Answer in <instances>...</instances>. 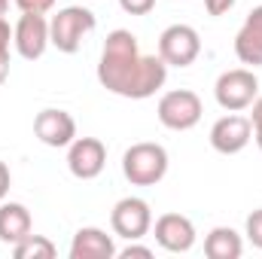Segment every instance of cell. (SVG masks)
<instances>
[{
	"instance_id": "obj_1",
	"label": "cell",
	"mask_w": 262,
	"mask_h": 259,
	"mask_svg": "<svg viewBox=\"0 0 262 259\" xmlns=\"http://www.w3.org/2000/svg\"><path fill=\"white\" fill-rule=\"evenodd\" d=\"M168 79V64L162 61V55H143L137 46V37L116 28L107 34L104 49H101V61H98V82L131 101H143L152 98Z\"/></svg>"
},
{
	"instance_id": "obj_2",
	"label": "cell",
	"mask_w": 262,
	"mask_h": 259,
	"mask_svg": "<svg viewBox=\"0 0 262 259\" xmlns=\"http://www.w3.org/2000/svg\"><path fill=\"white\" fill-rule=\"evenodd\" d=\"M122 174L131 186H156L168 174V149L162 143L143 140L125 149L122 156Z\"/></svg>"
},
{
	"instance_id": "obj_3",
	"label": "cell",
	"mask_w": 262,
	"mask_h": 259,
	"mask_svg": "<svg viewBox=\"0 0 262 259\" xmlns=\"http://www.w3.org/2000/svg\"><path fill=\"white\" fill-rule=\"evenodd\" d=\"M95 25H98V18H95V12L92 9H85V6H64V9H58V15H52V21H49V43L58 49V52H64V55H73V52H79V46H82V40L95 31Z\"/></svg>"
},
{
	"instance_id": "obj_4",
	"label": "cell",
	"mask_w": 262,
	"mask_h": 259,
	"mask_svg": "<svg viewBox=\"0 0 262 259\" xmlns=\"http://www.w3.org/2000/svg\"><path fill=\"white\" fill-rule=\"evenodd\" d=\"M259 95V79L250 67H235V70H226L220 73L216 85H213V98L223 110L229 113H241L247 110Z\"/></svg>"
},
{
	"instance_id": "obj_5",
	"label": "cell",
	"mask_w": 262,
	"mask_h": 259,
	"mask_svg": "<svg viewBox=\"0 0 262 259\" xmlns=\"http://www.w3.org/2000/svg\"><path fill=\"white\" fill-rule=\"evenodd\" d=\"M156 113H159V122H162L165 128L189 131L201 122L204 107H201V98H198L195 92H189V89H174V92H165V95H162Z\"/></svg>"
},
{
	"instance_id": "obj_6",
	"label": "cell",
	"mask_w": 262,
	"mask_h": 259,
	"mask_svg": "<svg viewBox=\"0 0 262 259\" xmlns=\"http://www.w3.org/2000/svg\"><path fill=\"white\" fill-rule=\"evenodd\" d=\"M159 55L168 67H189L201 55V37L192 25H171L159 37Z\"/></svg>"
},
{
	"instance_id": "obj_7",
	"label": "cell",
	"mask_w": 262,
	"mask_h": 259,
	"mask_svg": "<svg viewBox=\"0 0 262 259\" xmlns=\"http://www.w3.org/2000/svg\"><path fill=\"white\" fill-rule=\"evenodd\" d=\"M110 226L119 238L125 241H140L149 229H152V210L143 198L128 195L122 201H116L113 213H110Z\"/></svg>"
},
{
	"instance_id": "obj_8",
	"label": "cell",
	"mask_w": 262,
	"mask_h": 259,
	"mask_svg": "<svg viewBox=\"0 0 262 259\" xmlns=\"http://www.w3.org/2000/svg\"><path fill=\"white\" fill-rule=\"evenodd\" d=\"M12 46L25 61L43 58V52L52 46L49 43V21L37 12H21V18L12 28Z\"/></svg>"
},
{
	"instance_id": "obj_9",
	"label": "cell",
	"mask_w": 262,
	"mask_h": 259,
	"mask_svg": "<svg viewBox=\"0 0 262 259\" xmlns=\"http://www.w3.org/2000/svg\"><path fill=\"white\" fill-rule=\"evenodd\" d=\"M107 165V146L98 137H76L67 146V168L76 180H95Z\"/></svg>"
},
{
	"instance_id": "obj_10",
	"label": "cell",
	"mask_w": 262,
	"mask_h": 259,
	"mask_svg": "<svg viewBox=\"0 0 262 259\" xmlns=\"http://www.w3.org/2000/svg\"><path fill=\"white\" fill-rule=\"evenodd\" d=\"M250 137H253L250 119L241 116V113H229V116H223V119L213 122V128H210V146L216 153H223V156H235V153H241L250 143Z\"/></svg>"
},
{
	"instance_id": "obj_11",
	"label": "cell",
	"mask_w": 262,
	"mask_h": 259,
	"mask_svg": "<svg viewBox=\"0 0 262 259\" xmlns=\"http://www.w3.org/2000/svg\"><path fill=\"white\" fill-rule=\"evenodd\" d=\"M156 244L168 253H186L195 247V226L183 213H162L156 220Z\"/></svg>"
},
{
	"instance_id": "obj_12",
	"label": "cell",
	"mask_w": 262,
	"mask_h": 259,
	"mask_svg": "<svg viewBox=\"0 0 262 259\" xmlns=\"http://www.w3.org/2000/svg\"><path fill=\"white\" fill-rule=\"evenodd\" d=\"M34 134H37L46 146L61 149V146H70V143L76 140V119H73L67 110H55V107L40 110L37 119H34Z\"/></svg>"
},
{
	"instance_id": "obj_13",
	"label": "cell",
	"mask_w": 262,
	"mask_h": 259,
	"mask_svg": "<svg viewBox=\"0 0 262 259\" xmlns=\"http://www.w3.org/2000/svg\"><path fill=\"white\" fill-rule=\"evenodd\" d=\"M235 55L241 64L262 67V6L250 9V15L244 18L238 37H235Z\"/></svg>"
},
{
	"instance_id": "obj_14",
	"label": "cell",
	"mask_w": 262,
	"mask_h": 259,
	"mask_svg": "<svg viewBox=\"0 0 262 259\" xmlns=\"http://www.w3.org/2000/svg\"><path fill=\"white\" fill-rule=\"evenodd\" d=\"M113 256H116V244L104 229L82 226L70 241V259H113Z\"/></svg>"
},
{
	"instance_id": "obj_15",
	"label": "cell",
	"mask_w": 262,
	"mask_h": 259,
	"mask_svg": "<svg viewBox=\"0 0 262 259\" xmlns=\"http://www.w3.org/2000/svg\"><path fill=\"white\" fill-rule=\"evenodd\" d=\"M31 210L18 201H0V241L3 244H18L21 238L31 235Z\"/></svg>"
},
{
	"instance_id": "obj_16",
	"label": "cell",
	"mask_w": 262,
	"mask_h": 259,
	"mask_svg": "<svg viewBox=\"0 0 262 259\" xmlns=\"http://www.w3.org/2000/svg\"><path fill=\"white\" fill-rule=\"evenodd\" d=\"M241 253H244V241L229 226H216L204 238V256L207 259H238Z\"/></svg>"
},
{
	"instance_id": "obj_17",
	"label": "cell",
	"mask_w": 262,
	"mask_h": 259,
	"mask_svg": "<svg viewBox=\"0 0 262 259\" xmlns=\"http://www.w3.org/2000/svg\"><path fill=\"white\" fill-rule=\"evenodd\" d=\"M55 253L58 250L46 235H28L18 244H12V256L15 259H52Z\"/></svg>"
},
{
	"instance_id": "obj_18",
	"label": "cell",
	"mask_w": 262,
	"mask_h": 259,
	"mask_svg": "<svg viewBox=\"0 0 262 259\" xmlns=\"http://www.w3.org/2000/svg\"><path fill=\"white\" fill-rule=\"evenodd\" d=\"M247 241L262 250V207L247 217Z\"/></svg>"
},
{
	"instance_id": "obj_19",
	"label": "cell",
	"mask_w": 262,
	"mask_h": 259,
	"mask_svg": "<svg viewBox=\"0 0 262 259\" xmlns=\"http://www.w3.org/2000/svg\"><path fill=\"white\" fill-rule=\"evenodd\" d=\"M119 6L128 12V15H146L156 9V0H119Z\"/></svg>"
},
{
	"instance_id": "obj_20",
	"label": "cell",
	"mask_w": 262,
	"mask_h": 259,
	"mask_svg": "<svg viewBox=\"0 0 262 259\" xmlns=\"http://www.w3.org/2000/svg\"><path fill=\"white\" fill-rule=\"evenodd\" d=\"M15 6H18L21 12H37V15H46V12L55 6V0H15Z\"/></svg>"
},
{
	"instance_id": "obj_21",
	"label": "cell",
	"mask_w": 262,
	"mask_h": 259,
	"mask_svg": "<svg viewBox=\"0 0 262 259\" xmlns=\"http://www.w3.org/2000/svg\"><path fill=\"white\" fill-rule=\"evenodd\" d=\"M250 107H253V113H250L253 137H256V143H259V149H262V95H256V101H253Z\"/></svg>"
},
{
	"instance_id": "obj_22",
	"label": "cell",
	"mask_w": 262,
	"mask_h": 259,
	"mask_svg": "<svg viewBox=\"0 0 262 259\" xmlns=\"http://www.w3.org/2000/svg\"><path fill=\"white\" fill-rule=\"evenodd\" d=\"M116 256H122V259H149L152 256V250H149V247H140V244L131 241L125 250H116Z\"/></svg>"
},
{
	"instance_id": "obj_23",
	"label": "cell",
	"mask_w": 262,
	"mask_h": 259,
	"mask_svg": "<svg viewBox=\"0 0 262 259\" xmlns=\"http://www.w3.org/2000/svg\"><path fill=\"white\" fill-rule=\"evenodd\" d=\"M235 3H238V0H204V9H207L210 15H226Z\"/></svg>"
},
{
	"instance_id": "obj_24",
	"label": "cell",
	"mask_w": 262,
	"mask_h": 259,
	"mask_svg": "<svg viewBox=\"0 0 262 259\" xmlns=\"http://www.w3.org/2000/svg\"><path fill=\"white\" fill-rule=\"evenodd\" d=\"M9 43H12V28H9V21L0 15V49H9Z\"/></svg>"
},
{
	"instance_id": "obj_25",
	"label": "cell",
	"mask_w": 262,
	"mask_h": 259,
	"mask_svg": "<svg viewBox=\"0 0 262 259\" xmlns=\"http://www.w3.org/2000/svg\"><path fill=\"white\" fill-rule=\"evenodd\" d=\"M9 183H12V177H9V168L0 162V201L6 198V192H9Z\"/></svg>"
},
{
	"instance_id": "obj_26",
	"label": "cell",
	"mask_w": 262,
	"mask_h": 259,
	"mask_svg": "<svg viewBox=\"0 0 262 259\" xmlns=\"http://www.w3.org/2000/svg\"><path fill=\"white\" fill-rule=\"evenodd\" d=\"M9 76V49H0V85Z\"/></svg>"
},
{
	"instance_id": "obj_27",
	"label": "cell",
	"mask_w": 262,
	"mask_h": 259,
	"mask_svg": "<svg viewBox=\"0 0 262 259\" xmlns=\"http://www.w3.org/2000/svg\"><path fill=\"white\" fill-rule=\"evenodd\" d=\"M6 9H9V0H0V15H6Z\"/></svg>"
}]
</instances>
